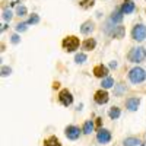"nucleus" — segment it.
<instances>
[{
    "label": "nucleus",
    "instance_id": "nucleus-1",
    "mask_svg": "<svg viewBox=\"0 0 146 146\" xmlns=\"http://www.w3.org/2000/svg\"><path fill=\"white\" fill-rule=\"evenodd\" d=\"M127 58H129L130 63H136V64L142 63L143 60L146 58V50L143 47H135V48H131V50L129 51Z\"/></svg>",
    "mask_w": 146,
    "mask_h": 146
},
{
    "label": "nucleus",
    "instance_id": "nucleus-2",
    "mask_svg": "<svg viewBox=\"0 0 146 146\" xmlns=\"http://www.w3.org/2000/svg\"><path fill=\"white\" fill-rule=\"evenodd\" d=\"M62 45H63V50H64V51H67V53H73V51H76L78 48H79L80 41H79L78 36H75V35H69V36H66V38L63 40Z\"/></svg>",
    "mask_w": 146,
    "mask_h": 146
},
{
    "label": "nucleus",
    "instance_id": "nucleus-3",
    "mask_svg": "<svg viewBox=\"0 0 146 146\" xmlns=\"http://www.w3.org/2000/svg\"><path fill=\"white\" fill-rule=\"evenodd\" d=\"M129 79L131 83H142L145 79H146V70L142 69V67H133L130 72H129Z\"/></svg>",
    "mask_w": 146,
    "mask_h": 146
},
{
    "label": "nucleus",
    "instance_id": "nucleus-4",
    "mask_svg": "<svg viewBox=\"0 0 146 146\" xmlns=\"http://www.w3.org/2000/svg\"><path fill=\"white\" fill-rule=\"evenodd\" d=\"M131 38L135 41H143L146 38V27L143 23H137L131 29Z\"/></svg>",
    "mask_w": 146,
    "mask_h": 146
},
{
    "label": "nucleus",
    "instance_id": "nucleus-5",
    "mask_svg": "<svg viewBox=\"0 0 146 146\" xmlns=\"http://www.w3.org/2000/svg\"><path fill=\"white\" fill-rule=\"evenodd\" d=\"M64 135H66V137L70 139V140H76V139L80 137L82 130H80L79 127H76V126H73V124H72V126H67V127H66Z\"/></svg>",
    "mask_w": 146,
    "mask_h": 146
},
{
    "label": "nucleus",
    "instance_id": "nucleus-6",
    "mask_svg": "<svg viewBox=\"0 0 146 146\" xmlns=\"http://www.w3.org/2000/svg\"><path fill=\"white\" fill-rule=\"evenodd\" d=\"M58 101H60V104H62V105L69 107V105L73 102V95H72V92L67 91V89H62V91H60V94H58Z\"/></svg>",
    "mask_w": 146,
    "mask_h": 146
},
{
    "label": "nucleus",
    "instance_id": "nucleus-7",
    "mask_svg": "<svg viewBox=\"0 0 146 146\" xmlns=\"http://www.w3.org/2000/svg\"><path fill=\"white\" fill-rule=\"evenodd\" d=\"M94 100H95V102L98 104V105H104V104L108 102L110 95H108V92H107L105 89H100V91H96V92H95Z\"/></svg>",
    "mask_w": 146,
    "mask_h": 146
},
{
    "label": "nucleus",
    "instance_id": "nucleus-8",
    "mask_svg": "<svg viewBox=\"0 0 146 146\" xmlns=\"http://www.w3.org/2000/svg\"><path fill=\"white\" fill-rule=\"evenodd\" d=\"M96 140H98V143L101 145H107L111 142V133H110L108 130L105 129H101L98 130V133H96Z\"/></svg>",
    "mask_w": 146,
    "mask_h": 146
},
{
    "label": "nucleus",
    "instance_id": "nucleus-9",
    "mask_svg": "<svg viewBox=\"0 0 146 146\" xmlns=\"http://www.w3.org/2000/svg\"><path fill=\"white\" fill-rule=\"evenodd\" d=\"M139 105H140V98H137V96H131V98L126 101V108L129 111H136Z\"/></svg>",
    "mask_w": 146,
    "mask_h": 146
},
{
    "label": "nucleus",
    "instance_id": "nucleus-10",
    "mask_svg": "<svg viewBox=\"0 0 146 146\" xmlns=\"http://www.w3.org/2000/svg\"><path fill=\"white\" fill-rule=\"evenodd\" d=\"M108 67L107 66H104V64H98V66H95L94 67V75L96 76V78H107L108 76Z\"/></svg>",
    "mask_w": 146,
    "mask_h": 146
},
{
    "label": "nucleus",
    "instance_id": "nucleus-11",
    "mask_svg": "<svg viewBox=\"0 0 146 146\" xmlns=\"http://www.w3.org/2000/svg\"><path fill=\"white\" fill-rule=\"evenodd\" d=\"M124 34H126V29H124V27H121V25L113 27V29L110 31V35L114 36V38H118V40H120V38H123Z\"/></svg>",
    "mask_w": 146,
    "mask_h": 146
},
{
    "label": "nucleus",
    "instance_id": "nucleus-12",
    "mask_svg": "<svg viewBox=\"0 0 146 146\" xmlns=\"http://www.w3.org/2000/svg\"><path fill=\"white\" fill-rule=\"evenodd\" d=\"M123 18H124V13L121 12V7H117V9L113 12L111 18H110V22H113V23H120L121 21H123Z\"/></svg>",
    "mask_w": 146,
    "mask_h": 146
},
{
    "label": "nucleus",
    "instance_id": "nucleus-13",
    "mask_svg": "<svg viewBox=\"0 0 146 146\" xmlns=\"http://www.w3.org/2000/svg\"><path fill=\"white\" fill-rule=\"evenodd\" d=\"M94 29H95V23H94L92 21H86V22H85L83 25L80 27V32H82L83 35H89Z\"/></svg>",
    "mask_w": 146,
    "mask_h": 146
},
{
    "label": "nucleus",
    "instance_id": "nucleus-14",
    "mask_svg": "<svg viewBox=\"0 0 146 146\" xmlns=\"http://www.w3.org/2000/svg\"><path fill=\"white\" fill-rule=\"evenodd\" d=\"M133 10H135V3H133L131 0H124V3L121 5V12H123L124 15H130Z\"/></svg>",
    "mask_w": 146,
    "mask_h": 146
},
{
    "label": "nucleus",
    "instance_id": "nucleus-15",
    "mask_svg": "<svg viewBox=\"0 0 146 146\" xmlns=\"http://www.w3.org/2000/svg\"><path fill=\"white\" fill-rule=\"evenodd\" d=\"M82 47H83V50H86V51H92L94 48L96 47V41L94 38H86L85 42L82 44Z\"/></svg>",
    "mask_w": 146,
    "mask_h": 146
},
{
    "label": "nucleus",
    "instance_id": "nucleus-16",
    "mask_svg": "<svg viewBox=\"0 0 146 146\" xmlns=\"http://www.w3.org/2000/svg\"><path fill=\"white\" fill-rule=\"evenodd\" d=\"M140 143H142V142H140V139L133 137V136L126 137V139H124V142H123V145H124V146H139Z\"/></svg>",
    "mask_w": 146,
    "mask_h": 146
},
{
    "label": "nucleus",
    "instance_id": "nucleus-17",
    "mask_svg": "<svg viewBox=\"0 0 146 146\" xmlns=\"http://www.w3.org/2000/svg\"><path fill=\"white\" fill-rule=\"evenodd\" d=\"M44 146H62V143H60V140L56 136H51L44 140Z\"/></svg>",
    "mask_w": 146,
    "mask_h": 146
},
{
    "label": "nucleus",
    "instance_id": "nucleus-18",
    "mask_svg": "<svg viewBox=\"0 0 146 146\" xmlns=\"http://www.w3.org/2000/svg\"><path fill=\"white\" fill-rule=\"evenodd\" d=\"M82 131L85 133V135H91V133L94 131V123H92V120L85 121V124H83V129H82Z\"/></svg>",
    "mask_w": 146,
    "mask_h": 146
},
{
    "label": "nucleus",
    "instance_id": "nucleus-19",
    "mask_svg": "<svg viewBox=\"0 0 146 146\" xmlns=\"http://www.w3.org/2000/svg\"><path fill=\"white\" fill-rule=\"evenodd\" d=\"M121 111H120V108L118 107H113V108H110V111H108V115L111 120H117L120 117Z\"/></svg>",
    "mask_w": 146,
    "mask_h": 146
},
{
    "label": "nucleus",
    "instance_id": "nucleus-20",
    "mask_svg": "<svg viewBox=\"0 0 146 146\" xmlns=\"http://www.w3.org/2000/svg\"><path fill=\"white\" fill-rule=\"evenodd\" d=\"M102 89H108V88H113L114 86V79L113 78H110V76H107V78H104L102 79Z\"/></svg>",
    "mask_w": 146,
    "mask_h": 146
},
{
    "label": "nucleus",
    "instance_id": "nucleus-21",
    "mask_svg": "<svg viewBox=\"0 0 146 146\" xmlns=\"http://www.w3.org/2000/svg\"><path fill=\"white\" fill-rule=\"evenodd\" d=\"M86 54H83V53H79V54H76L75 56V62L78 63V64H82V63H85L86 62Z\"/></svg>",
    "mask_w": 146,
    "mask_h": 146
},
{
    "label": "nucleus",
    "instance_id": "nucleus-22",
    "mask_svg": "<svg viewBox=\"0 0 146 146\" xmlns=\"http://www.w3.org/2000/svg\"><path fill=\"white\" fill-rule=\"evenodd\" d=\"M28 25H29L28 22H22V23H18V25L15 27V29H16L18 32H23V31L28 29Z\"/></svg>",
    "mask_w": 146,
    "mask_h": 146
},
{
    "label": "nucleus",
    "instance_id": "nucleus-23",
    "mask_svg": "<svg viewBox=\"0 0 146 146\" xmlns=\"http://www.w3.org/2000/svg\"><path fill=\"white\" fill-rule=\"evenodd\" d=\"M12 16H13V13H12V10H9V9H5L3 10V15H2V18L5 19V21H10L12 19Z\"/></svg>",
    "mask_w": 146,
    "mask_h": 146
},
{
    "label": "nucleus",
    "instance_id": "nucleus-24",
    "mask_svg": "<svg viewBox=\"0 0 146 146\" xmlns=\"http://www.w3.org/2000/svg\"><path fill=\"white\" fill-rule=\"evenodd\" d=\"M27 13H28V10H27L25 6H18V9H16V15L18 16H25Z\"/></svg>",
    "mask_w": 146,
    "mask_h": 146
},
{
    "label": "nucleus",
    "instance_id": "nucleus-25",
    "mask_svg": "<svg viewBox=\"0 0 146 146\" xmlns=\"http://www.w3.org/2000/svg\"><path fill=\"white\" fill-rule=\"evenodd\" d=\"M38 22H40V16L36 15V13H32L31 18H29V21H28V23H29V25H34V23H38Z\"/></svg>",
    "mask_w": 146,
    "mask_h": 146
},
{
    "label": "nucleus",
    "instance_id": "nucleus-26",
    "mask_svg": "<svg viewBox=\"0 0 146 146\" xmlns=\"http://www.w3.org/2000/svg\"><path fill=\"white\" fill-rule=\"evenodd\" d=\"M123 92H126V85H123V83H121V85H117L115 94H117V95H121Z\"/></svg>",
    "mask_w": 146,
    "mask_h": 146
},
{
    "label": "nucleus",
    "instance_id": "nucleus-27",
    "mask_svg": "<svg viewBox=\"0 0 146 146\" xmlns=\"http://www.w3.org/2000/svg\"><path fill=\"white\" fill-rule=\"evenodd\" d=\"M12 73V69L10 67H7V66H3L2 67V76H9Z\"/></svg>",
    "mask_w": 146,
    "mask_h": 146
},
{
    "label": "nucleus",
    "instance_id": "nucleus-28",
    "mask_svg": "<svg viewBox=\"0 0 146 146\" xmlns=\"http://www.w3.org/2000/svg\"><path fill=\"white\" fill-rule=\"evenodd\" d=\"M12 42H13V44H18L19 42V36L18 35H12V40H10Z\"/></svg>",
    "mask_w": 146,
    "mask_h": 146
},
{
    "label": "nucleus",
    "instance_id": "nucleus-29",
    "mask_svg": "<svg viewBox=\"0 0 146 146\" xmlns=\"http://www.w3.org/2000/svg\"><path fill=\"white\" fill-rule=\"evenodd\" d=\"M111 67H117V63L115 62H111Z\"/></svg>",
    "mask_w": 146,
    "mask_h": 146
}]
</instances>
